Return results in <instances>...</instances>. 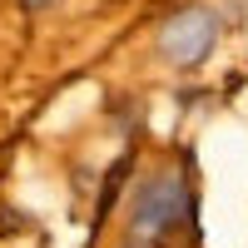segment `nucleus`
<instances>
[{
	"label": "nucleus",
	"instance_id": "2",
	"mask_svg": "<svg viewBox=\"0 0 248 248\" xmlns=\"http://www.w3.org/2000/svg\"><path fill=\"white\" fill-rule=\"evenodd\" d=\"M154 45H159V55L169 60L174 70H199L203 60L214 55V45H218V15L209 5H184V10H174L159 25Z\"/></svg>",
	"mask_w": 248,
	"mask_h": 248
},
{
	"label": "nucleus",
	"instance_id": "3",
	"mask_svg": "<svg viewBox=\"0 0 248 248\" xmlns=\"http://www.w3.org/2000/svg\"><path fill=\"white\" fill-rule=\"evenodd\" d=\"M20 5H25V10H45L50 0H20Z\"/></svg>",
	"mask_w": 248,
	"mask_h": 248
},
{
	"label": "nucleus",
	"instance_id": "1",
	"mask_svg": "<svg viewBox=\"0 0 248 248\" xmlns=\"http://www.w3.org/2000/svg\"><path fill=\"white\" fill-rule=\"evenodd\" d=\"M174 243H199V199L179 169H159L134 189L124 248H174Z\"/></svg>",
	"mask_w": 248,
	"mask_h": 248
}]
</instances>
